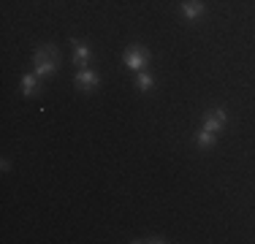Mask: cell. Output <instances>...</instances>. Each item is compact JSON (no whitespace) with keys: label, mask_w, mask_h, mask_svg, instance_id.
Segmentation results:
<instances>
[{"label":"cell","mask_w":255,"mask_h":244,"mask_svg":"<svg viewBox=\"0 0 255 244\" xmlns=\"http://www.w3.org/2000/svg\"><path fill=\"white\" fill-rule=\"evenodd\" d=\"M123 63H125V68H130V71H147V63H149V52L144 46H138V44H133V46H128L125 49V54H123Z\"/></svg>","instance_id":"obj_2"},{"label":"cell","mask_w":255,"mask_h":244,"mask_svg":"<svg viewBox=\"0 0 255 244\" xmlns=\"http://www.w3.org/2000/svg\"><path fill=\"white\" fill-rule=\"evenodd\" d=\"M41 79L35 76V73H25V76H22V82H19V87H22V95L25 98H33L35 93H41Z\"/></svg>","instance_id":"obj_7"},{"label":"cell","mask_w":255,"mask_h":244,"mask_svg":"<svg viewBox=\"0 0 255 244\" xmlns=\"http://www.w3.org/2000/svg\"><path fill=\"white\" fill-rule=\"evenodd\" d=\"M226 122H228L226 109L215 106V109H209V112H204V122H201V127H204V130H212V133H220L223 127H226Z\"/></svg>","instance_id":"obj_3"},{"label":"cell","mask_w":255,"mask_h":244,"mask_svg":"<svg viewBox=\"0 0 255 244\" xmlns=\"http://www.w3.org/2000/svg\"><path fill=\"white\" fill-rule=\"evenodd\" d=\"M33 73L38 79H46V76H54L57 73V65H60V49L54 44H44L33 52Z\"/></svg>","instance_id":"obj_1"},{"label":"cell","mask_w":255,"mask_h":244,"mask_svg":"<svg viewBox=\"0 0 255 244\" xmlns=\"http://www.w3.org/2000/svg\"><path fill=\"white\" fill-rule=\"evenodd\" d=\"M179 11H182V16H185L187 22H196L206 14V5L201 3V0H182Z\"/></svg>","instance_id":"obj_5"},{"label":"cell","mask_w":255,"mask_h":244,"mask_svg":"<svg viewBox=\"0 0 255 244\" xmlns=\"http://www.w3.org/2000/svg\"><path fill=\"white\" fill-rule=\"evenodd\" d=\"M136 87L141 90V93H149V90L155 87L152 73H149V71H138V76H136Z\"/></svg>","instance_id":"obj_9"},{"label":"cell","mask_w":255,"mask_h":244,"mask_svg":"<svg viewBox=\"0 0 255 244\" xmlns=\"http://www.w3.org/2000/svg\"><path fill=\"white\" fill-rule=\"evenodd\" d=\"M74 84L79 90H84V93H90V90H95L101 84V76L93 68H79L76 76H74Z\"/></svg>","instance_id":"obj_4"},{"label":"cell","mask_w":255,"mask_h":244,"mask_svg":"<svg viewBox=\"0 0 255 244\" xmlns=\"http://www.w3.org/2000/svg\"><path fill=\"white\" fill-rule=\"evenodd\" d=\"M215 141H217V133H212V130H198L196 133V146L198 149H209V146H215Z\"/></svg>","instance_id":"obj_8"},{"label":"cell","mask_w":255,"mask_h":244,"mask_svg":"<svg viewBox=\"0 0 255 244\" xmlns=\"http://www.w3.org/2000/svg\"><path fill=\"white\" fill-rule=\"evenodd\" d=\"M71 46H74V65L76 68H87L90 57H93V54H90V46L79 38H71Z\"/></svg>","instance_id":"obj_6"},{"label":"cell","mask_w":255,"mask_h":244,"mask_svg":"<svg viewBox=\"0 0 255 244\" xmlns=\"http://www.w3.org/2000/svg\"><path fill=\"white\" fill-rule=\"evenodd\" d=\"M136 242H149V244H160V242H166L163 236H147V239H136Z\"/></svg>","instance_id":"obj_10"}]
</instances>
